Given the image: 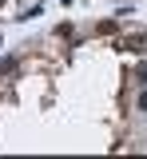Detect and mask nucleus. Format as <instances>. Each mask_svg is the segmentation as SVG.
Returning <instances> with one entry per match:
<instances>
[{"label": "nucleus", "instance_id": "obj_1", "mask_svg": "<svg viewBox=\"0 0 147 159\" xmlns=\"http://www.w3.org/2000/svg\"><path fill=\"white\" fill-rule=\"evenodd\" d=\"M115 48H119V52H131V56H143V52H147V32L135 28V32H127V36L115 40Z\"/></svg>", "mask_w": 147, "mask_h": 159}, {"label": "nucleus", "instance_id": "obj_2", "mask_svg": "<svg viewBox=\"0 0 147 159\" xmlns=\"http://www.w3.org/2000/svg\"><path fill=\"white\" fill-rule=\"evenodd\" d=\"M8 72H16V56H4V60H0V76H8Z\"/></svg>", "mask_w": 147, "mask_h": 159}, {"label": "nucleus", "instance_id": "obj_3", "mask_svg": "<svg viewBox=\"0 0 147 159\" xmlns=\"http://www.w3.org/2000/svg\"><path fill=\"white\" fill-rule=\"evenodd\" d=\"M115 28H119V24H115V20H104V24H100V28H96V32H100V36H111V32H115Z\"/></svg>", "mask_w": 147, "mask_h": 159}, {"label": "nucleus", "instance_id": "obj_4", "mask_svg": "<svg viewBox=\"0 0 147 159\" xmlns=\"http://www.w3.org/2000/svg\"><path fill=\"white\" fill-rule=\"evenodd\" d=\"M135 80H139V84H147V60L139 64V68H135Z\"/></svg>", "mask_w": 147, "mask_h": 159}, {"label": "nucleus", "instance_id": "obj_5", "mask_svg": "<svg viewBox=\"0 0 147 159\" xmlns=\"http://www.w3.org/2000/svg\"><path fill=\"white\" fill-rule=\"evenodd\" d=\"M135 107H139V111H147V88L139 92V99H135Z\"/></svg>", "mask_w": 147, "mask_h": 159}, {"label": "nucleus", "instance_id": "obj_6", "mask_svg": "<svg viewBox=\"0 0 147 159\" xmlns=\"http://www.w3.org/2000/svg\"><path fill=\"white\" fill-rule=\"evenodd\" d=\"M4 4H8V0H0V8H4Z\"/></svg>", "mask_w": 147, "mask_h": 159}]
</instances>
